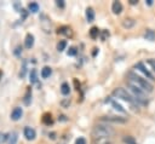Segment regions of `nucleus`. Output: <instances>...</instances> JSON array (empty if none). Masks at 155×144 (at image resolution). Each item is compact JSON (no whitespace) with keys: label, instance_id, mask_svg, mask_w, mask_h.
I'll return each mask as SVG.
<instances>
[{"label":"nucleus","instance_id":"nucleus-1","mask_svg":"<svg viewBox=\"0 0 155 144\" xmlns=\"http://www.w3.org/2000/svg\"><path fill=\"white\" fill-rule=\"evenodd\" d=\"M126 77H127V80H126L127 83H132V85L137 86L138 88L143 90V91L147 92V93H151L153 90H154V86H153V83H151L149 80H147L145 77L138 75V74L134 73V71H128Z\"/></svg>","mask_w":155,"mask_h":144},{"label":"nucleus","instance_id":"nucleus-2","mask_svg":"<svg viewBox=\"0 0 155 144\" xmlns=\"http://www.w3.org/2000/svg\"><path fill=\"white\" fill-rule=\"evenodd\" d=\"M115 134V129L105 122H101L93 126L91 131V136L93 139H109Z\"/></svg>","mask_w":155,"mask_h":144},{"label":"nucleus","instance_id":"nucleus-3","mask_svg":"<svg viewBox=\"0 0 155 144\" xmlns=\"http://www.w3.org/2000/svg\"><path fill=\"white\" fill-rule=\"evenodd\" d=\"M111 94L115 97V98H119L126 103H128L131 105V108L134 110V111H138L139 110V104L137 103V100L134 99V97L131 94V92H128L127 90H125L124 87H117V88H114Z\"/></svg>","mask_w":155,"mask_h":144},{"label":"nucleus","instance_id":"nucleus-4","mask_svg":"<svg viewBox=\"0 0 155 144\" xmlns=\"http://www.w3.org/2000/svg\"><path fill=\"white\" fill-rule=\"evenodd\" d=\"M127 83V82H126ZM127 87H128V91L131 92V94L134 97V99L137 100V103L139 104V105H148V103H149V99H148V97H147V92H144L143 90H140V88H138L137 86H134V85H132V83H127Z\"/></svg>","mask_w":155,"mask_h":144},{"label":"nucleus","instance_id":"nucleus-5","mask_svg":"<svg viewBox=\"0 0 155 144\" xmlns=\"http://www.w3.org/2000/svg\"><path fill=\"white\" fill-rule=\"evenodd\" d=\"M134 69L138 70L139 73H142V74L145 76L147 80H149V81H154V80H155V79H154V75L150 73L149 69H147V67H145V64H144L143 62H138L137 64H134Z\"/></svg>","mask_w":155,"mask_h":144},{"label":"nucleus","instance_id":"nucleus-6","mask_svg":"<svg viewBox=\"0 0 155 144\" xmlns=\"http://www.w3.org/2000/svg\"><path fill=\"white\" fill-rule=\"evenodd\" d=\"M101 121L102 122H105V123H109V122H113V123H125L127 121V119L126 117H122V116L105 115V116H101Z\"/></svg>","mask_w":155,"mask_h":144},{"label":"nucleus","instance_id":"nucleus-7","mask_svg":"<svg viewBox=\"0 0 155 144\" xmlns=\"http://www.w3.org/2000/svg\"><path fill=\"white\" fill-rule=\"evenodd\" d=\"M105 103L110 104L116 111H119V113H121V114H126V110L124 109V106H122L121 104H119L113 97H107V98H105Z\"/></svg>","mask_w":155,"mask_h":144},{"label":"nucleus","instance_id":"nucleus-8","mask_svg":"<svg viewBox=\"0 0 155 144\" xmlns=\"http://www.w3.org/2000/svg\"><path fill=\"white\" fill-rule=\"evenodd\" d=\"M40 24H41V28H42L46 33L51 31V30H50V29H51V19H50L46 15H41V16H40Z\"/></svg>","mask_w":155,"mask_h":144},{"label":"nucleus","instance_id":"nucleus-9","mask_svg":"<svg viewBox=\"0 0 155 144\" xmlns=\"http://www.w3.org/2000/svg\"><path fill=\"white\" fill-rule=\"evenodd\" d=\"M23 134H24V137H25L27 140H33V139H35V137H36V132H35V129H34L33 127H29V126L24 127V129H23Z\"/></svg>","mask_w":155,"mask_h":144},{"label":"nucleus","instance_id":"nucleus-10","mask_svg":"<svg viewBox=\"0 0 155 144\" xmlns=\"http://www.w3.org/2000/svg\"><path fill=\"white\" fill-rule=\"evenodd\" d=\"M23 115V109L21 106H16L13 108V110L11 111V120L13 121H18Z\"/></svg>","mask_w":155,"mask_h":144},{"label":"nucleus","instance_id":"nucleus-11","mask_svg":"<svg viewBox=\"0 0 155 144\" xmlns=\"http://www.w3.org/2000/svg\"><path fill=\"white\" fill-rule=\"evenodd\" d=\"M121 25L125 28V29H131L136 25V19L134 18H131V17H127L125 18L122 22H121Z\"/></svg>","mask_w":155,"mask_h":144},{"label":"nucleus","instance_id":"nucleus-12","mask_svg":"<svg viewBox=\"0 0 155 144\" xmlns=\"http://www.w3.org/2000/svg\"><path fill=\"white\" fill-rule=\"evenodd\" d=\"M111 11L115 15H120L122 12V4L120 1H113V4H111Z\"/></svg>","mask_w":155,"mask_h":144},{"label":"nucleus","instance_id":"nucleus-13","mask_svg":"<svg viewBox=\"0 0 155 144\" xmlns=\"http://www.w3.org/2000/svg\"><path fill=\"white\" fill-rule=\"evenodd\" d=\"M33 45H34V35L28 33L24 39V46H25V48H31Z\"/></svg>","mask_w":155,"mask_h":144},{"label":"nucleus","instance_id":"nucleus-14","mask_svg":"<svg viewBox=\"0 0 155 144\" xmlns=\"http://www.w3.org/2000/svg\"><path fill=\"white\" fill-rule=\"evenodd\" d=\"M23 103L25 105H30V103H31V88L30 87L25 91V94L23 97Z\"/></svg>","mask_w":155,"mask_h":144},{"label":"nucleus","instance_id":"nucleus-15","mask_svg":"<svg viewBox=\"0 0 155 144\" xmlns=\"http://www.w3.org/2000/svg\"><path fill=\"white\" fill-rule=\"evenodd\" d=\"M42 122L45 123V125H52L53 123V119H52V115L50 114V113H45L44 115H42Z\"/></svg>","mask_w":155,"mask_h":144},{"label":"nucleus","instance_id":"nucleus-16","mask_svg":"<svg viewBox=\"0 0 155 144\" xmlns=\"http://www.w3.org/2000/svg\"><path fill=\"white\" fill-rule=\"evenodd\" d=\"M86 19L87 22H93L94 19V11L92 7H87L86 8Z\"/></svg>","mask_w":155,"mask_h":144},{"label":"nucleus","instance_id":"nucleus-17","mask_svg":"<svg viewBox=\"0 0 155 144\" xmlns=\"http://www.w3.org/2000/svg\"><path fill=\"white\" fill-rule=\"evenodd\" d=\"M39 8H40V6H39V4L35 2V1H31V2L28 4V10H29L30 12H33V13H36V12L39 11Z\"/></svg>","mask_w":155,"mask_h":144},{"label":"nucleus","instance_id":"nucleus-18","mask_svg":"<svg viewBox=\"0 0 155 144\" xmlns=\"http://www.w3.org/2000/svg\"><path fill=\"white\" fill-rule=\"evenodd\" d=\"M52 74V69L50 68V67H44L42 69H41V77H44V79H47V77H50V75Z\"/></svg>","mask_w":155,"mask_h":144},{"label":"nucleus","instance_id":"nucleus-19","mask_svg":"<svg viewBox=\"0 0 155 144\" xmlns=\"http://www.w3.org/2000/svg\"><path fill=\"white\" fill-rule=\"evenodd\" d=\"M29 81H30V83L38 82V71H36V69H31L30 70V73H29Z\"/></svg>","mask_w":155,"mask_h":144},{"label":"nucleus","instance_id":"nucleus-20","mask_svg":"<svg viewBox=\"0 0 155 144\" xmlns=\"http://www.w3.org/2000/svg\"><path fill=\"white\" fill-rule=\"evenodd\" d=\"M144 38L147 40H150V41L155 40V31L153 29H147L145 33H144Z\"/></svg>","mask_w":155,"mask_h":144},{"label":"nucleus","instance_id":"nucleus-21","mask_svg":"<svg viewBox=\"0 0 155 144\" xmlns=\"http://www.w3.org/2000/svg\"><path fill=\"white\" fill-rule=\"evenodd\" d=\"M61 92H62V94H64V96L69 94V92H70V87H69V83H67V82H63V83L61 85Z\"/></svg>","mask_w":155,"mask_h":144},{"label":"nucleus","instance_id":"nucleus-22","mask_svg":"<svg viewBox=\"0 0 155 144\" xmlns=\"http://www.w3.org/2000/svg\"><path fill=\"white\" fill-rule=\"evenodd\" d=\"M99 29L97 28V27H92L91 29H90V36L92 38V39H96V38H98V35H99Z\"/></svg>","mask_w":155,"mask_h":144},{"label":"nucleus","instance_id":"nucleus-23","mask_svg":"<svg viewBox=\"0 0 155 144\" xmlns=\"http://www.w3.org/2000/svg\"><path fill=\"white\" fill-rule=\"evenodd\" d=\"M17 139H18L17 132H12L10 134V138H8V144H17Z\"/></svg>","mask_w":155,"mask_h":144},{"label":"nucleus","instance_id":"nucleus-24","mask_svg":"<svg viewBox=\"0 0 155 144\" xmlns=\"http://www.w3.org/2000/svg\"><path fill=\"white\" fill-rule=\"evenodd\" d=\"M71 29L69 28V27H61L59 29H58V34H65V35H71V31H70Z\"/></svg>","mask_w":155,"mask_h":144},{"label":"nucleus","instance_id":"nucleus-25","mask_svg":"<svg viewBox=\"0 0 155 144\" xmlns=\"http://www.w3.org/2000/svg\"><path fill=\"white\" fill-rule=\"evenodd\" d=\"M122 140H124L125 144H137L136 139H134L133 137H131V136H125V137L122 138Z\"/></svg>","mask_w":155,"mask_h":144},{"label":"nucleus","instance_id":"nucleus-26","mask_svg":"<svg viewBox=\"0 0 155 144\" xmlns=\"http://www.w3.org/2000/svg\"><path fill=\"white\" fill-rule=\"evenodd\" d=\"M25 73H27V61H23L22 68H21V70H19V77H21V79L24 77V76H25Z\"/></svg>","mask_w":155,"mask_h":144},{"label":"nucleus","instance_id":"nucleus-27","mask_svg":"<svg viewBox=\"0 0 155 144\" xmlns=\"http://www.w3.org/2000/svg\"><path fill=\"white\" fill-rule=\"evenodd\" d=\"M65 47H67V41H65V40H61V41L57 44V50H58L59 52L64 51Z\"/></svg>","mask_w":155,"mask_h":144},{"label":"nucleus","instance_id":"nucleus-28","mask_svg":"<svg viewBox=\"0 0 155 144\" xmlns=\"http://www.w3.org/2000/svg\"><path fill=\"white\" fill-rule=\"evenodd\" d=\"M92 144H111L109 139H93Z\"/></svg>","mask_w":155,"mask_h":144},{"label":"nucleus","instance_id":"nucleus-29","mask_svg":"<svg viewBox=\"0 0 155 144\" xmlns=\"http://www.w3.org/2000/svg\"><path fill=\"white\" fill-rule=\"evenodd\" d=\"M147 63L150 65L151 70L155 73V58H149V59H147Z\"/></svg>","mask_w":155,"mask_h":144},{"label":"nucleus","instance_id":"nucleus-30","mask_svg":"<svg viewBox=\"0 0 155 144\" xmlns=\"http://www.w3.org/2000/svg\"><path fill=\"white\" fill-rule=\"evenodd\" d=\"M7 137H10V134H6L4 132H0V144H2L7 139Z\"/></svg>","mask_w":155,"mask_h":144},{"label":"nucleus","instance_id":"nucleus-31","mask_svg":"<svg viewBox=\"0 0 155 144\" xmlns=\"http://www.w3.org/2000/svg\"><path fill=\"white\" fill-rule=\"evenodd\" d=\"M76 54V48L75 47H69L68 50V56H75Z\"/></svg>","mask_w":155,"mask_h":144},{"label":"nucleus","instance_id":"nucleus-32","mask_svg":"<svg viewBox=\"0 0 155 144\" xmlns=\"http://www.w3.org/2000/svg\"><path fill=\"white\" fill-rule=\"evenodd\" d=\"M75 144H86V139L84 137H79L76 140H75Z\"/></svg>","mask_w":155,"mask_h":144},{"label":"nucleus","instance_id":"nucleus-33","mask_svg":"<svg viewBox=\"0 0 155 144\" xmlns=\"http://www.w3.org/2000/svg\"><path fill=\"white\" fill-rule=\"evenodd\" d=\"M13 53H15L16 56H21V53H22V47H21V46H17V47L15 48Z\"/></svg>","mask_w":155,"mask_h":144},{"label":"nucleus","instance_id":"nucleus-34","mask_svg":"<svg viewBox=\"0 0 155 144\" xmlns=\"http://www.w3.org/2000/svg\"><path fill=\"white\" fill-rule=\"evenodd\" d=\"M56 5L58 7H61V8H63L64 7V1L63 0H56Z\"/></svg>","mask_w":155,"mask_h":144},{"label":"nucleus","instance_id":"nucleus-35","mask_svg":"<svg viewBox=\"0 0 155 144\" xmlns=\"http://www.w3.org/2000/svg\"><path fill=\"white\" fill-rule=\"evenodd\" d=\"M67 142H68V137L63 136V137H61V142L58 144H67Z\"/></svg>","mask_w":155,"mask_h":144},{"label":"nucleus","instance_id":"nucleus-36","mask_svg":"<svg viewBox=\"0 0 155 144\" xmlns=\"http://www.w3.org/2000/svg\"><path fill=\"white\" fill-rule=\"evenodd\" d=\"M61 104H62V105H63V106L65 108V106H68V105L70 104V99H68V100H63V102H62Z\"/></svg>","mask_w":155,"mask_h":144},{"label":"nucleus","instance_id":"nucleus-37","mask_svg":"<svg viewBox=\"0 0 155 144\" xmlns=\"http://www.w3.org/2000/svg\"><path fill=\"white\" fill-rule=\"evenodd\" d=\"M21 13H22V18H23V19H24V18H25V17H27V11H25V10H23V8H22V10H21Z\"/></svg>","mask_w":155,"mask_h":144},{"label":"nucleus","instance_id":"nucleus-38","mask_svg":"<svg viewBox=\"0 0 155 144\" xmlns=\"http://www.w3.org/2000/svg\"><path fill=\"white\" fill-rule=\"evenodd\" d=\"M138 1L137 0H130V4H132V5H136Z\"/></svg>","mask_w":155,"mask_h":144},{"label":"nucleus","instance_id":"nucleus-39","mask_svg":"<svg viewBox=\"0 0 155 144\" xmlns=\"http://www.w3.org/2000/svg\"><path fill=\"white\" fill-rule=\"evenodd\" d=\"M145 2H147V4L149 5V6H150V5H153V0H147Z\"/></svg>","mask_w":155,"mask_h":144},{"label":"nucleus","instance_id":"nucleus-40","mask_svg":"<svg viewBox=\"0 0 155 144\" xmlns=\"http://www.w3.org/2000/svg\"><path fill=\"white\" fill-rule=\"evenodd\" d=\"M94 51H93V56H96L97 54V51H98V48H93Z\"/></svg>","mask_w":155,"mask_h":144}]
</instances>
